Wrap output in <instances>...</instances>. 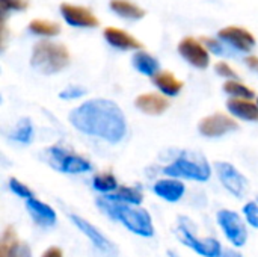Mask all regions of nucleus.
I'll use <instances>...</instances> for the list:
<instances>
[{
    "mask_svg": "<svg viewBox=\"0 0 258 257\" xmlns=\"http://www.w3.org/2000/svg\"><path fill=\"white\" fill-rule=\"evenodd\" d=\"M221 257H243L240 253H237V251H227V253H224Z\"/></svg>",
    "mask_w": 258,
    "mask_h": 257,
    "instance_id": "c9c22d12",
    "label": "nucleus"
},
{
    "mask_svg": "<svg viewBox=\"0 0 258 257\" xmlns=\"http://www.w3.org/2000/svg\"><path fill=\"white\" fill-rule=\"evenodd\" d=\"M29 5L27 0H0V9L3 17H6L8 12H17L26 9Z\"/></svg>",
    "mask_w": 258,
    "mask_h": 257,
    "instance_id": "cd10ccee",
    "label": "nucleus"
},
{
    "mask_svg": "<svg viewBox=\"0 0 258 257\" xmlns=\"http://www.w3.org/2000/svg\"><path fill=\"white\" fill-rule=\"evenodd\" d=\"M103 35H104V39L115 48H121V50H141L142 48L141 41H138L136 38H133L132 35H128L127 32L118 27H106Z\"/></svg>",
    "mask_w": 258,
    "mask_h": 257,
    "instance_id": "2eb2a0df",
    "label": "nucleus"
},
{
    "mask_svg": "<svg viewBox=\"0 0 258 257\" xmlns=\"http://www.w3.org/2000/svg\"><path fill=\"white\" fill-rule=\"evenodd\" d=\"M200 132L207 136V138H216V136H222L228 132L237 130L239 124L230 118L225 114H213L210 117H206L200 121L198 126Z\"/></svg>",
    "mask_w": 258,
    "mask_h": 257,
    "instance_id": "9d476101",
    "label": "nucleus"
},
{
    "mask_svg": "<svg viewBox=\"0 0 258 257\" xmlns=\"http://www.w3.org/2000/svg\"><path fill=\"white\" fill-rule=\"evenodd\" d=\"M257 105H258V98H257Z\"/></svg>",
    "mask_w": 258,
    "mask_h": 257,
    "instance_id": "e433bc0d",
    "label": "nucleus"
},
{
    "mask_svg": "<svg viewBox=\"0 0 258 257\" xmlns=\"http://www.w3.org/2000/svg\"><path fill=\"white\" fill-rule=\"evenodd\" d=\"M165 174L171 177H183L189 180H198L206 182L210 179L212 170L207 161L192 151H183L181 156H178L171 165L165 168Z\"/></svg>",
    "mask_w": 258,
    "mask_h": 257,
    "instance_id": "20e7f679",
    "label": "nucleus"
},
{
    "mask_svg": "<svg viewBox=\"0 0 258 257\" xmlns=\"http://www.w3.org/2000/svg\"><path fill=\"white\" fill-rule=\"evenodd\" d=\"M215 70H216V73H218L219 76H222V77H227V79H230V80H237V73H236L228 64H225V62H218V64L215 65Z\"/></svg>",
    "mask_w": 258,
    "mask_h": 257,
    "instance_id": "7c9ffc66",
    "label": "nucleus"
},
{
    "mask_svg": "<svg viewBox=\"0 0 258 257\" xmlns=\"http://www.w3.org/2000/svg\"><path fill=\"white\" fill-rule=\"evenodd\" d=\"M218 223L222 227L227 239L236 245V247H243L248 239V230L239 217V214L233 211H221L218 214Z\"/></svg>",
    "mask_w": 258,
    "mask_h": 257,
    "instance_id": "0eeeda50",
    "label": "nucleus"
},
{
    "mask_svg": "<svg viewBox=\"0 0 258 257\" xmlns=\"http://www.w3.org/2000/svg\"><path fill=\"white\" fill-rule=\"evenodd\" d=\"M177 235L181 239L184 245L197 251L200 256L203 257H221L222 248L218 239L215 238H198L187 221V218H180L178 227H177Z\"/></svg>",
    "mask_w": 258,
    "mask_h": 257,
    "instance_id": "39448f33",
    "label": "nucleus"
},
{
    "mask_svg": "<svg viewBox=\"0 0 258 257\" xmlns=\"http://www.w3.org/2000/svg\"><path fill=\"white\" fill-rule=\"evenodd\" d=\"M71 221L77 226V229L83 235H86L91 239V242L94 244V247L98 248L103 254H106L107 257L118 256V248L97 227H94L89 221H86V220H83V218H80L77 215H71Z\"/></svg>",
    "mask_w": 258,
    "mask_h": 257,
    "instance_id": "1a4fd4ad",
    "label": "nucleus"
},
{
    "mask_svg": "<svg viewBox=\"0 0 258 257\" xmlns=\"http://www.w3.org/2000/svg\"><path fill=\"white\" fill-rule=\"evenodd\" d=\"M42 257H63V256H62V251H60L57 247H51V248H48V250H45V251H44Z\"/></svg>",
    "mask_w": 258,
    "mask_h": 257,
    "instance_id": "f704fd0d",
    "label": "nucleus"
},
{
    "mask_svg": "<svg viewBox=\"0 0 258 257\" xmlns=\"http://www.w3.org/2000/svg\"><path fill=\"white\" fill-rule=\"evenodd\" d=\"M219 39L234 47L239 52H249L255 45V38L251 32L243 27L228 26L219 32Z\"/></svg>",
    "mask_w": 258,
    "mask_h": 257,
    "instance_id": "ddd939ff",
    "label": "nucleus"
},
{
    "mask_svg": "<svg viewBox=\"0 0 258 257\" xmlns=\"http://www.w3.org/2000/svg\"><path fill=\"white\" fill-rule=\"evenodd\" d=\"M60 14L63 20L70 26H74V27H97L100 24L98 18L88 8H83V6L62 3Z\"/></svg>",
    "mask_w": 258,
    "mask_h": 257,
    "instance_id": "f8f14e48",
    "label": "nucleus"
},
{
    "mask_svg": "<svg viewBox=\"0 0 258 257\" xmlns=\"http://www.w3.org/2000/svg\"><path fill=\"white\" fill-rule=\"evenodd\" d=\"M85 92H86V91H85L82 86L74 85V86H68V88H65V89L59 94V97H60V98H63V100H71V98H79V97L85 95Z\"/></svg>",
    "mask_w": 258,
    "mask_h": 257,
    "instance_id": "2f4dec72",
    "label": "nucleus"
},
{
    "mask_svg": "<svg viewBox=\"0 0 258 257\" xmlns=\"http://www.w3.org/2000/svg\"><path fill=\"white\" fill-rule=\"evenodd\" d=\"M216 171L221 183L237 198H243L248 192V180L239 170L228 162H216Z\"/></svg>",
    "mask_w": 258,
    "mask_h": 257,
    "instance_id": "6e6552de",
    "label": "nucleus"
},
{
    "mask_svg": "<svg viewBox=\"0 0 258 257\" xmlns=\"http://www.w3.org/2000/svg\"><path fill=\"white\" fill-rule=\"evenodd\" d=\"M245 62H246V65L252 70V71H255L258 73V58L257 56H248L246 59H245Z\"/></svg>",
    "mask_w": 258,
    "mask_h": 257,
    "instance_id": "72a5a7b5",
    "label": "nucleus"
},
{
    "mask_svg": "<svg viewBox=\"0 0 258 257\" xmlns=\"http://www.w3.org/2000/svg\"><path fill=\"white\" fill-rule=\"evenodd\" d=\"M153 82H154V85H156L163 94L171 95V97L177 95V94L181 91V88H183V82H180V80H178L172 73H169V71H160V73H157V74L153 77Z\"/></svg>",
    "mask_w": 258,
    "mask_h": 257,
    "instance_id": "aec40b11",
    "label": "nucleus"
},
{
    "mask_svg": "<svg viewBox=\"0 0 258 257\" xmlns=\"http://www.w3.org/2000/svg\"><path fill=\"white\" fill-rule=\"evenodd\" d=\"M243 214H245L248 223H249L252 227L258 229V198L249 201V203L243 208Z\"/></svg>",
    "mask_w": 258,
    "mask_h": 257,
    "instance_id": "c756f323",
    "label": "nucleus"
},
{
    "mask_svg": "<svg viewBox=\"0 0 258 257\" xmlns=\"http://www.w3.org/2000/svg\"><path fill=\"white\" fill-rule=\"evenodd\" d=\"M178 53L190 65H194L197 68H206L210 64V56H209V52H207L206 45H203L195 38L187 36L183 41H180V44H178Z\"/></svg>",
    "mask_w": 258,
    "mask_h": 257,
    "instance_id": "9b49d317",
    "label": "nucleus"
},
{
    "mask_svg": "<svg viewBox=\"0 0 258 257\" xmlns=\"http://www.w3.org/2000/svg\"><path fill=\"white\" fill-rule=\"evenodd\" d=\"M33 136V126L30 123L29 118H23L20 120V123L17 124L15 130L12 132V138L18 142H23V144H27Z\"/></svg>",
    "mask_w": 258,
    "mask_h": 257,
    "instance_id": "bb28decb",
    "label": "nucleus"
},
{
    "mask_svg": "<svg viewBox=\"0 0 258 257\" xmlns=\"http://www.w3.org/2000/svg\"><path fill=\"white\" fill-rule=\"evenodd\" d=\"M26 208L29 211V214L32 215V218L41 224V226H53L56 223V212L45 203L36 200V198H29L26 201Z\"/></svg>",
    "mask_w": 258,
    "mask_h": 257,
    "instance_id": "f3484780",
    "label": "nucleus"
},
{
    "mask_svg": "<svg viewBox=\"0 0 258 257\" xmlns=\"http://www.w3.org/2000/svg\"><path fill=\"white\" fill-rule=\"evenodd\" d=\"M30 64L42 74H54L62 71L70 64V52L62 44L39 41L32 50Z\"/></svg>",
    "mask_w": 258,
    "mask_h": 257,
    "instance_id": "7ed1b4c3",
    "label": "nucleus"
},
{
    "mask_svg": "<svg viewBox=\"0 0 258 257\" xmlns=\"http://www.w3.org/2000/svg\"><path fill=\"white\" fill-rule=\"evenodd\" d=\"M136 108L141 109L144 114H148V115H160L163 114L168 106H169V101L168 98H165L163 95L160 94H156V92H148V94H142L136 98L135 101Z\"/></svg>",
    "mask_w": 258,
    "mask_h": 257,
    "instance_id": "dca6fc26",
    "label": "nucleus"
},
{
    "mask_svg": "<svg viewBox=\"0 0 258 257\" xmlns=\"http://www.w3.org/2000/svg\"><path fill=\"white\" fill-rule=\"evenodd\" d=\"M224 91L236 98H243V100H249L254 98V91L249 89L246 85L237 82V80H228L224 83Z\"/></svg>",
    "mask_w": 258,
    "mask_h": 257,
    "instance_id": "393cba45",
    "label": "nucleus"
},
{
    "mask_svg": "<svg viewBox=\"0 0 258 257\" xmlns=\"http://www.w3.org/2000/svg\"><path fill=\"white\" fill-rule=\"evenodd\" d=\"M97 203L106 215L122 223L130 232L139 236H145V238H150L154 235L151 217L145 209L130 208L125 203L115 201L110 198H100Z\"/></svg>",
    "mask_w": 258,
    "mask_h": 257,
    "instance_id": "f03ea898",
    "label": "nucleus"
},
{
    "mask_svg": "<svg viewBox=\"0 0 258 257\" xmlns=\"http://www.w3.org/2000/svg\"><path fill=\"white\" fill-rule=\"evenodd\" d=\"M9 188H11V191H12L15 195H18V197H21V198H26V200L33 198L32 191H30L24 183H21L18 179H15V177L9 179Z\"/></svg>",
    "mask_w": 258,
    "mask_h": 257,
    "instance_id": "c85d7f7f",
    "label": "nucleus"
},
{
    "mask_svg": "<svg viewBox=\"0 0 258 257\" xmlns=\"http://www.w3.org/2000/svg\"><path fill=\"white\" fill-rule=\"evenodd\" d=\"M203 42L206 44V48H209L210 52H213L215 55H225V48L224 45L218 41V39H213V38H203Z\"/></svg>",
    "mask_w": 258,
    "mask_h": 257,
    "instance_id": "473e14b6",
    "label": "nucleus"
},
{
    "mask_svg": "<svg viewBox=\"0 0 258 257\" xmlns=\"http://www.w3.org/2000/svg\"><path fill=\"white\" fill-rule=\"evenodd\" d=\"M92 186L100 192H113L118 188V182L113 174L104 173V174H97L92 179Z\"/></svg>",
    "mask_w": 258,
    "mask_h": 257,
    "instance_id": "a878e982",
    "label": "nucleus"
},
{
    "mask_svg": "<svg viewBox=\"0 0 258 257\" xmlns=\"http://www.w3.org/2000/svg\"><path fill=\"white\" fill-rule=\"evenodd\" d=\"M47 158L48 162L51 164V167H54L56 170L62 171V173H68V174H79V173H85L91 170V162L86 161L85 158L71 153L65 148L60 147H51L47 150Z\"/></svg>",
    "mask_w": 258,
    "mask_h": 257,
    "instance_id": "423d86ee",
    "label": "nucleus"
},
{
    "mask_svg": "<svg viewBox=\"0 0 258 257\" xmlns=\"http://www.w3.org/2000/svg\"><path fill=\"white\" fill-rule=\"evenodd\" d=\"M132 62H133L135 68L139 73L145 74V76H153L154 77L157 74V71H159V62H157V59H154L147 52H138V53H135Z\"/></svg>",
    "mask_w": 258,
    "mask_h": 257,
    "instance_id": "412c9836",
    "label": "nucleus"
},
{
    "mask_svg": "<svg viewBox=\"0 0 258 257\" xmlns=\"http://www.w3.org/2000/svg\"><path fill=\"white\" fill-rule=\"evenodd\" d=\"M107 198L115 200V201H121V203H125V204L138 206V204L142 203L144 195H142V192L139 189L128 188V186H121L115 195H107Z\"/></svg>",
    "mask_w": 258,
    "mask_h": 257,
    "instance_id": "5701e85b",
    "label": "nucleus"
},
{
    "mask_svg": "<svg viewBox=\"0 0 258 257\" xmlns=\"http://www.w3.org/2000/svg\"><path fill=\"white\" fill-rule=\"evenodd\" d=\"M110 8L115 14L119 17L128 18V20H139L145 15V11L139 8L138 5L128 2V0H112Z\"/></svg>",
    "mask_w": 258,
    "mask_h": 257,
    "instance_id": "4be33fe9",
    "label": "nucleus"
},
{
    "mask_svg": "<svg viewBox=\"0 0 258 257\" xmlns=\"http://www.w3.org/2000/svg\"><path fill=\"white\" fill-rule=\"evenodd\" d=\"M0 253L2 257H32L30 247L18 239L12 227H8L2 236Z\"/></svg>",
    "mask_w": 258,
    "mask_h": 257,
    "instance_id": "4468645a",
    "label": "nucleus"
},
{
    "mask_svg": "<svg viewBox=\"0 0 258 257\" xmlns=\"http://www.w3.org/2000/svg\"><path fill=\"white\" fill-rule=\"evenodd\" d=\"M29 30L39 36H56L60 32V26L45 20H32L29 24Z\"/></svg>",
    "mask_w": 258,
    "mask_h": 257,
    "instance_id": "b1692460",
    "label": "nucleus"
},
{
    "mask_svg": "<svg viewBox=\"0 0 258 257\" xmlns=\"http://www.w3.org/2000/svg\"><path fill=\"white\" fill-rule=\"evenodd\" d=\"M153 189L160 198L171 201V203L178 201L184 194V185L178 180H171V179H163V180L156 182Z\"/></svg>",
    "mask_w": 258,
    "mask_h": 257,
    "instance_id": "6ab92c4d",
    "label": "nucleus"
},
{
    "mask_svg": "<svg viewBox=\"0 0 258 257\" xmlns=\"http://www.w3.org/2000/svg\"><path fill=\"white\" fill-rule=\"evenodd\" d=\"M227 108L228 111L240 118V120H246V121H258V105L251 101V100H243V98H230L227 101Z\"/></svg>",
    "mask_w": 258,
    "mask_h": 257,
    "instance_id": "a211bd4d",
    "label": "nucleus"
},
{
    "mask_svg": "<svg viewBox=\"0 0 258 257\" xmlns=\"http://www.w3.org/2000/svg\"><path fill=\"white\" fill-rule=\"evenodd\" d=\"M70 121L77 130L109 142H119L127 132L124 112L115 101L106 98L82 103L70 114Z\"/></svg>",
    "mask_w": 258,
    "mask_h": 257,
    "instance_id": "f257e3e1",
    "label": "nucleus"
}]
</instances>
